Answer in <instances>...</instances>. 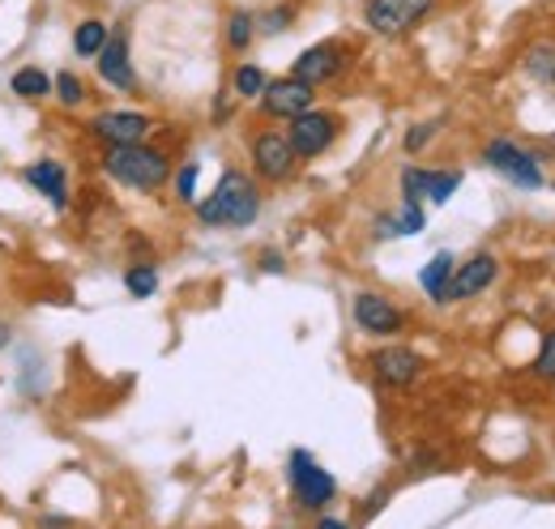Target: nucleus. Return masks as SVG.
<instances>
[{"instance_id": "1", "label": "nucleus", "mask_w": 555, "mask_h": 529, "mask_svg": "<svg viewBox=\"0 0 555 529\" xmlns=\"http://www.w3.org/2000/svg\"><path fill=\"white\" fill-rule=\"evenodd\" d=\"M261 214V189L253 184L248 171L227 167L214 184V193L206 201H197V222L202 227H222V231H244L253 227Z\"/></svg>"}, {"instance_id": "2", "label": "nucleus", "mask_w": 555, "mask_h": 529, "mask_svg": "<svg viewBox=\"0 0 555 529\" xmlns=\"http://www.w3.org/2000/svg\"><path fill=\"white\" fill-rule=\"evenodd\" d=\"M103 171H107L116 184L133 189V193H158V189H163V184L176 176L171 158H167L163 150H154L150 141H141V145H112V150H103Z\"/></svg>"}, {"instance_id": "3", "label": "nucleus", "mask_w": 555, "mask_h": 529, "mask_svg": "<svg viewBox=\"0 0 555 529\" xmlns=\"http://www.w3.org/2000/svg\"><path fill=\"white\" fill-rule=\"evenodd\" d=\"M483 163L495 176H504L513 189H521V193H539V189L547 184L543 163H539L526 145H517L513 137H491L483 145Z\"/></svg>"}, {"instance_id": "4", "label": "nucleus", "mask_w": 555, "mask_h": 529, "mask_svg": "<svg viewBox=\"0 0 555 529\" xmlns=\"http://www.w3.org/2000/svg\"><path fill=\"white\" fill-rule=\"evenodd\" d=\"M436 13V0H363V26L380 39H402Z\"/></svg>"}, {"instance_id": "5", "label": "nucleus", "mask_w": 555, "mask_h": 529, "mask_svg": "<svg viewBox=\"0 0 555 529\" xmlns=\"http://www.w3.org/2000/svg\"><path fill=\"white\" fill-rule=\"evenodd\" d=\"M291 495H295L299 508L321 513V508L334 504V495H338V478H334L325 465L312 462V453L295 449V453H291Z\"/></svg>"}, {"instance_id": "6", "label": "nucleus", "mask_w": 555, "mask_h": 529, "mask_svg": "<svg viewBox=\"0 0 555 529\" xmlns=\"http://www.w3.org/2000/svg\"><path fill=\"white\" fill-rule=\"evenodd\" d=\"M248 154H253V171H257L261 180H270V184L291 180V176H295V167H299V154H295V145H291L286 129L253 132Z\"/></svg>"}, {"instance_id": "7", "label": "nucleus", "mask_w": 555, "mask_h": 529, "mask_svg": "<svg viewBox=\"0 0 555 529\" xmlns=\"http://www.w3.org/2000/svg\"><path fill=\"white\" fill-rule=\"evenodd\" d=\"M338 132H343V120L334 112H321V107L286 120V137H291V145H295L299 158H321L338 141Z\"/></svg>"}, {"instance_id": "8", "label": "nucleus", "mask_w": 555, "mask_h": 529, "mask_svg": "<svg viewBox=\"0 0 555 529\" xmlns=\"http://www.w3.org/2000/svg\"><path fill=\"white\" fill-rule=\"evenodd\" d=\"M347 68H350L347 43L321 39V43H312V48H304V52L295 56L291 73H295L299 81H308V86H330V81H338Z\"/></svg>"}, {"instance_id": "9", "label": "nucleus", "mask_w": 555, "mask_h": 529, "mask_svg": "<svg viewBox=\"0 0 555 529\" xmlns=\"http://www.w3.org/2000/svg\"><path fill=\"white\" fill-rule=\"evenodd\" d=\"M94 68L103 77V86L120 90V94H133L138 90V68H133V48H129V26H112L103 52L94 56Z\"/></svg>"}, {"instance_id": "10", "label": "nucleus", "mask_w": 555, "mask_h": 529, "mask_svg": "<svg viewBox=\"0 0 555 529\" xmlns=\"http://www.w3.org/2000/svg\"><path fill=\"white\" fill-rule=\"evenodd\" d=\"M257 103H261V112H266L270 120H295V116H304V112L317 107V86L299 81L295 73L270 77V86H266V94H261Z\"/></svg>"}, {"instance_id": "11", "label": "nucleus", "mask_w": 555, "mask_h": 529, "mask_svg": "<svg viewBox=\"0 0 555 529\" xmlns=\"http://www.w3.org/2000/svg\"><path fill=\"white\" fill-rule=\"evenodd\" d=\"M350 317H354V325L367 337H398V333L406 330V312L393 299L376 295V291H359L350 299Z\"/></svg>"}, {"instance_id": "12", "label": "nucleus", "mask_w": 555, "mask_h": 529, "mask_svg": "<svg viewBox=\"0 0 555 529\" xmlns=\"http://www.w3.org/2000/svg\"><path fill=\"white\" fill-rule=\"evenodd\" d=\"M423 372H427V363H423V354L411 350V346H380L372 354V376L385 389H411V385H418Z\"/></svg>"}, {"instance_id": "13", "label": "nucleus", "mask_w": 555, "mask_h": 529, "mask_svg": "<svg viewBox=\"0 0 555 529\" xmlns=\"http://www.w3.org/2000/svg\"><path fill=\"white\" fill-rule=\"evenodd\" d=\"M150 132H154V120L145 112H99L90 120V137L103 150H112V145H141Z\"/></svg>"}, {"instance_id": "14", "label": "nucleus", "mask_w": 555, "mask_h": 529, "mask_svg": "<svg viewBox=\"0 0 555 529\" xmlns=\"http://www.w3.org/2000/svg\"><path fill=\"white\" fill-rule=\"evenodd\" d=\"M500 278V261L491 253H475L470 261H462L453 269V282H449V304H462V299H479L483 291L495 286Z\"/></svg>"}, {"instance_id": "15", "label": "nucleus", "mask_w": 555, "mask_h": 529, "mask_svg": "<svg viewBox=\"0 0 555 529\" xmlns=\"http://www.w3.org/2000/svg\"><path fill=\"white\" fill-rule=\"evenodd\" d=\"M22 176H26V184H30L39 197H48L52 209H69V171H65L56 158H39V163H30Z\"/></svg>"}, {"instance_id": "16", "label": "nucleus", "mask_w": 555, "mask_h": 529, "mask_svg": "<svg viewBox=\"0 0 555 529\" xmlns=\"http://www.w3.org/2000/svg\"><path fill=\"white\" fill-rule=\"evenodd\" d=\"M453 269H457V261H453V253H436L431 261L418 269V286H423V295L431 299V304H449V282H453Z\"/></svg>"}, {"instance_id": "17", "label": "nucleus", "mask_w": 555, "mask_h": 529, "mask_svg": "<svg viewBox=\"0 0 555 529\" xmlns=\"http://www.w3.org/2000/svg\"><path fill=\"white\" fill-rule=\"evenodd\" d=\"M427 227V214H423V205H411V201H402V209L389 218V214H380L376 218V240H402V235H418Z\"/></svg>"}, {"instance_id": "18", "label": "nucleus", "mask_w": 555, "mask_h": 529, "mask_svg": "<svg viewBox=\"0 0 555 529\" xmlns=\"http://www.w3.org/2000/svg\"><path fill=\"white\" fill-rule=\"evenodd\" d=\"M107 35H112V26H107L103 17H81V22L73 26V56H81V61H94V56L103 52Z\"/></svg>"}, {"instance_id": "19", "label": "nucleus", "mask_w": 555, "mask_h": 529, "mask_svg": "<svg viewBox=\"0 0 555 529\" xmlns=\"http://www.w3.org/2000/svg\"><path fill=\"white\" fill-rule=\"evenodd\" d=\"M9 90L17 94V99H48L52 90H56V81L48 77V68H39V65H26V68H17L13 77H9Z\"/></svg>"}, {"instance_id": "20", "label": "nucleus", "mask_w": 555, "mask_h": 529, "mask_svg": "<svg viewBox=\"0 0 555 529\" xmlns=\"http://www.w3.org/2000/svg\"><path fill=\"white\" fill-rule=\"evenodd\" d=\"M266 86H270V73L257 65V61H244V65H235V73H231V90L244 103H257L266 94Z\"/></svg>"}, {"instance_id": "21", "label": "nucleus", "mask_w": 555, "mask_h": 529, "mask_svg": "<svg viewBox=\"0 0 555 529\" xmlns=\"http://www.w3.org/2000/svg\"><path fill=\"white\" fill-rule=\"evenodd\" d=\"M253 39H257V13L253 9H235L227 17V48L231 52H248Z\"/></svg>"}, {"instance_id": "22", "label": "nucleus", "mask_w": 555, "mask_h": 529, "mask_svg": "<svg viewBox=\"0 0 555 529\" xmlns=\"http://www.w3.org/2000/svg\"><path fill=\"white\" fill-rule=\"evenodd\" d=\"M526 77H534L539 86H555V48L552 43H534L530 52H526Z\"/></svg>"}, {"instance_id": "23", "label": "nucleus", "mask_w": 555, "mask_h": 529, "mask_svg": "<svg viewBox=\"0 0 555 529\" xmlns=\"http://www.w3.org/2000/svg\"><path fill=\"white\" fill-rule=\"evenodd\" d=\"M52 81H56V90H52V94H56V103H61V107L77 112V107L86 103V81H81V77H77L73 68H61V73H56Z\"/></svg>"}, {"instance_id": "24", "label": "nucleus", "mask_w": 555, "mask_h": 529, "mask_svg": "<svg viewBox=\"0 0 555 529\" xmlns=\"http://www.w3.org/2000/svg\"><path fill=\"white\" fill-rule=\"evenodd\" d=\"M125 291H129L133 299H150V295L158 291V269L150 261L129 264V269H125Z\"/></svg>"}, {"instance_id": "25", "label": "nucleus", "mask_w": 555, "mask_h": 529, "mask_svg": "<svg viewBox=\"0 0 555 529\" xmlns=\"http://www.w3.org/2000/svg\"><path fill=\"white\" fill-rule=\"evenodd\" d=\"M457 189H462V171H457V167L431 171V180H427V205H444Z\"/></svg>"}, {"instance_id": "26", "label": "nucleus", "mask_w": 555, "mask_h": 529, "mask_svg": "<svg viewBox=\"0 0 555 529\" xmlns=\"http://www.w3.org/2000/svg\"><path fill=\"white\" fill-rule=\"evenodd\" d=\"M427 180H431L427 167H402V201L427 205Z\"/></svg>"}, {"instance_id": "27", "label": "nucleus", "mask_w": 555, "mask_h": 529, "mask_svg": "<svg viewBox=\"0 0 555 529\" xmlns=\"http://www.w3.org/2000/svg\"><path fill=\"white\" fill-rule=\"evenodd\" d=\"M197 176H202V167H197V163H184V167H176V176H171L176 197L184 201V205H193V201H197Z\"/></svg>"}, {"instance_id": "28", "label": "nucleus", "mask_w": 555, "mask_h": 529, "mask_svg": "<svg viewBox=\"0 0 555 529\" xmlns=\"http://www.w3.org/2000/svg\"><path fill=\"white\" fill-rule=\"evenodd\" d=\"M530 372L539 376V380H552L555 385V330L539 341V354H534V363H530Z\"/></svg>"}, {"instance_id": "29", "label": "nucleus", "mask_w": 555, "mask_h": 529, "mask_svg": "<svg viewBox=\"0 0 555 529\" xmlns=\"http://www.w3.org/2000/svg\"><path fill=\"white\" fill-rule=\"evenodd\" d=\"M291 22H295V9H291V4H278V9L257 17V35H282Z\"/></svg>"}, {"instance_id": "30", "label": "nucleus", "mask_w": 555, "mask_h": 529, "mask_svg": "<svg viewBox=\"0 0 555 529\" xmlns=\"http://www.w3.org/2000/svg\"><path fill=\"white\" fill-rule=\"evenodd\" d=\"M431 132H436V120H423V125H415V129L406 132V150H411V154H418V150H427Z\"/></svg>"}, {"instance_id": "31", "label": "nucleus", "mask_w": 555, "mask_h": 529, "mask_svg": "<svg viewBox=\"0 0 555 529\" xmlns=\"http://www.w3.org/2000/svg\"><path fill=\"white\" fill-rule=\"evenodd\" d=\"M261 269L266 273H282V257L278 253H261Z\"/></svg>"}, {"instance_id": "32", "label": "nucleus", "mask_w": 555, "mask_h": 529, "mask_svg": "<svg viewBox=\"0 0 555 529\" xmlns=\"http://www.w3.org/2000/svg\"><path fill=\"white\" fill-rule=\"evenodd\" d=\"M317 529H350L347 521H338V517H321V521H317Z\"/></svg>"}, {"instance_id": "33", "label": "nucleus", "mask_w": 555, "mask_h": 529, "mask_svg": "<svg viewBox=\"0 0 555 529\" xmlns=\"http://www.w3.org/2000/svg\"><path fill=\"white\" fill-rule=\"evenodd\" d=\"M9 341H13V330H9V325H0V350H4Z\"/></svg>"}]
</instances>
